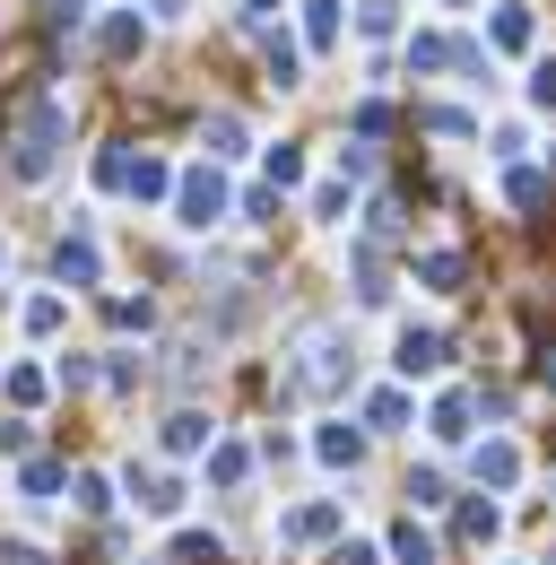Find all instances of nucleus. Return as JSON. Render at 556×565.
Instances as JSON below:
<instances>
[{
	"mask_svg": "<svg viewBox=\"0 0 556 565\" xmlns=\"http://www.w3.org/2000/svg\"><path fill=\"white\" fill-rule=\"evenodd\" d=\"M62 140H70V105L62 96H35V105L18 114V131H9V174H18V183H44L53 157H62Z\"/></svg>",
	"mask_w": 556,
	"mask_h": 565,
	"instance_id": "1",
	"label": "nucleus"
},
{
	"mask_svg": "<svg viewBox=\"0 0 556 565\" xmlns=\"http://www.w3.org/2000/svg\"><path fill=\"white\" fill-rule=\"evenodd\" d=\"M348 374H356V340H348V331H313V340H304V365L287 374V392H340Z\"/></svg>",
	"mask_w": 556,
	"mask_h": 565,
	"instance_id": "2",
	"label": "nucleus"
},
{
	"mask_svg": "<svg viewBox=\"0 0 556 565\" xmlns=\"http://www.w3.org/2000/svg\"><path fill=\"white\" fill-rule=\"evenodd\" d=\"M340 522H348L340 495H313V504L278 513V540H287V548H322V540H340Z\"/></svg>",
	"mask_w": 556,
	"mask_h": 565,
	"instance_id": "3",
	"label": "nucleus"
},
{
	"mask_svg": "<svg viewBox=\"0 0 556 565\" xmlns=\"http://www.w3.org/2000/svg\"><path fill=\"white\" fill-rule=\"evenodd\" d=\"M226 210H235V201H226V183H217L209 166H192V174H174V217H183V226H217Z\"/></svg>",
	"mask_w": 556,
	"mask_h": 565,
	"instance_id": "4",
	"label": "nucleus"
},
{
	"mask_svg": "<svg viewBox=\"0 0 556 565\" xmlns=\"http://www.w3.org/2000/svg\"><path fill=\"white\" fill-rule=\"evenodd\" d=\"M470 470H479V488H487V495L522 488V444H504V435H495V444H479V452H470Z\"/></svg>",
	"mask_w": 556,
	"mask_h": 565,
	"instance_id": "5",
	"label": "nucleus"
},
{
	"mask_svg": "<svg viewBox=\"0 0 556 565\" xmlns=\"http://www.w3.org/2000/svg\"><path fill=\"white\" fill-rule=\"evenodd\" d=\"M313 461H322V470H356V461H365V435L340 426V418H322L313 426Z\"/></svg>",
	"mask_w": 556,
	"mask_h": 565,
	"instance_id": "6",
	"label": "nucleus"
},
{
	"mask_svg": "<svg viewBox=\"0 0 556 565\" xmlns=\"http://www.w3.org/2000/svg\"><path fill=\"white\" fill-rule=\"evenodd\" d=\"M244 479H253V444H244V435H217V444H209V488H244Z\"/></svg>",
	"mask_w": 556,
	"mask_h": 565,
	"instance_id": "7",
	"label": "nucleus"
},
{
	"mask_svg": "<svg viewBox=\"0 0 556 565\" xmlns=\"http://www.w3.org/2000/svg\"><path fill=\"white\" fill-rule=\"evenodd\" d=\"M392 365H400L409 383H417V374H443V331H417V322H409L400 349H392Z\"/></svg>",
	"mask_w": 556,
	"mask_h": 565,
	"instance_id": "8",
	"label": "nucleus"
},
{
	"mask_svg": "<svg viewBox=\"0 0 556 565\" xmlns=\"http://www.w3.org/2000/svg\"><path fill=\"white\" fill-rule=\"evenodd\" d=\"M122 192H131V201H174V166H165V157H148V148H139L131 166H122Z\"/></svg>",
	"mask_w": 556,
	"mask_h": 565,
	"instance_id": "9",
	"label": "nucleus"
},
{
	"mask_svg": "<svg viewBox=\"0 0 556 565\" xmlns=\"http://www.w3.org/2000/svg\"><path fill=\"white\" fill-rule=\"evenodd\" d=\"M157 444H165L174 461H192V452H209V444H217V426H209L201 409H174V418H165V435H157Z\"/></svg>",
	"mask_w": 556,
	"mask_h": 565,
	"instance_id": "10",
	"label": "nucleus"
},
{
	"mask_svg": "<svg viewBox=\"0 0 556 565\" xmlns=\"http://www.w3.org/2000/svg\"><path fill=\"white\" fill-rule=\"evenodd\" d=\"M131 488H139V513H148V522H174V513H183V479H165V470H148Z\"/></svg>",
	"mask_w": 556,
	"mask_h": 565,
	"instance_id": "11",
	"label": "nucleus"
},
{
	"mask_svg": "<svg viewBox=\"0 0 556 565\" xmlns=\"http://www.w3.org/2000/svg\"><path fill=\"white\" fill-rule=\"evenodd\" d=\"M435 557H443V548H435V531H426L417 513H409V522H392V565H435Z\"/></svg>",
	"mask_w": 556,
	"mask_h": 565,
	"instance_id": "12",
	"label": "nucleus"
},
{
	"mask_svg": "<svg viewBox=\"0 0 556 565\" xmlns=\"http://www.w3.org/2000/svg\"><path fill=\"white\" fill-rule=\"evenodd\" d=\"M53 262H62V279H78V287L105 279V253H96L87 235H62V253H53Z\"/></svg>",
	"mask_w": 556,
	"mask_h": 565,
	"instance_id": "13",
	"label": "nucleus"
},
{
	"mask_svg": "<svg viewBox=\"0 0 556 565\" xmlns=\"http://www.w3.org/2000/svg\"><path fill=\"white\" fill-rule=\"evenodd\" d=\"M487 35H495L504 53H531V35H539V26H531V9H522V0H504V9L487 18Z\"/></svg>",
	"mask_w": 556,
	"mask_h": 565,
	"instance_id": "14",
	"label": "nucleus"
},
{
	"mask_svg": "<svg viewBox=\"0 0 556 565\" xmlns=\"http://www.w3.org/2000/svg\"><path fill=\"white\" fill-rule=\"evenodd\" d=\"M426 426H435V444H461V435H470V392H443Z\"/></svg>",
	"mask_w": 556,
	"mask_h": 565,
	"instance_id": "15",
	"label": "nucleus"
},
{
	"mask_svg": "<svg viewBox=\"0 0 556 565\" xmlns=\"http://www.w3.org/2000/svg\"><path fill=\"white\" fill-rule=\"evenodd\" d=\"M495 531H504V504H495V495H470V504H461V540H495Z\"/></svg>",
	"mask_w": 556,
	"mask_h": 565,
	"instance_id": "16",
	"label": "nucleus"
},
{
	"mask_svg": "<svg viewBox=\"0 0 556 565\" xmlns=\"http://www.w3.org/2000/svg\"><path fill=\"white\" fill-rule=\"evenodd\" d=\"M201 148H209V157H244V114H209Z\"/></svg>",
	"mask_w": 556,
	"mask_h": 565,
	"instance_id": "17",
	"label": "nucleus"
},
{
	"mask_svg": "<svg viewBox=\"0 0 556 565\" xmlns=\"http://www.w3.org/2000/svg\"><path fill=\"white\" fill-rule=\"evenodd\" d=\"M304 44H313V53L340 44V0H304Z\"/></svg>",
	"mask_w": 556,
	"mask_h": 565,
	"instance_id": "18",
	"label": "nucleus"
},
{
	"mask_svg": "<svg viewBox=\"0 0 556 565\" xmlns=\"http://www.w3.org/2000/svg\"><path fill=\"white\" fill-rule=\"evenodd\" d=\"M139 44H148V26H139V9H114V18H105V53L122 62V53H139Z\"/></svg>",
	"mask_w": 556,
	"mask_h": 565,
	"instance_id": "19",
	"label": "nucleus"
},
{
	"mask_svg": "<svg viewBox=\"0 0 556 565\" xmlns=\"http://www.w3.org/2000/svg\"><path fill=\"white\" fill-rule=\"evenodd\" d=\"M18 495H26V504H53V495H62V461H26V470H18Z\"/></svg>",
	"mask_w": 556,
	"mask_h": 565,
	"instance_id": "20",
	"label": "nucleus"
},
{
	"mask_svg": "<svg viewBox=\"0 0 556 565\" xmlns=\"http://www.w3.org/2000/svg\"><path fill=\"white\" fill-rule=\"evenodd\" d=\"M70 504H78V513H114V479H105V470H78V479H70Z\"/></svg>",
	"mask_w": 556,
	"mask_h": 565,
	"instance_id": "21",
	"label": "nucleus"
},
{
	"mask_svg": "<svg viewBox=\"0 0 556 565\" xmlns=\"http://www.w3.org/2000/svg\"><path fill=\"white\" fill-rule=\"evenodd\" d=\"M365 426H383V435H392V426H409V392H400V383H392V392H374V401H365Z\"/></svg>",
	"mask_w": 556,
	"mask_h": 565,
	"instance_id": "22",
	"label": "nucleus"
},
{
	"mask_svg": "<svg viewBox=\"0 0 556 565\" xmlns=\"http://www.w3.org/2000/svg\"><path fill=\"white\" fill-rule=\"evenodd\" d=\"M504 201H513V210H539V201H548V174L513 166V174H504Z\"/></svg>",
	"mask_w": 556,
	"mask_h": 565,
	"instance_id": "23",
	"label": "nucleus"
},
{
	"mask_svg": "<svg viewBox=\"0 0 556 565\" xmlns=\"http://www.w3.org/2000/svg\"><path fill=\"white\" fill-rule=\"evenodd\" d=\"M62 322H70V305H62V296H26V331H35V340H53Z\"/></svg>",
	"mask_w": 556,
	"mask_h": 565,
	"instance_id": "24",
	"label": "nucleus"
},
{
	"mask_svg": "<svg viewBox=\"0 0 556 565\" xmlns=\"http://www.w3.org/2000/svg\"><path fill=\"white\" fill-rule=\"evenodd\" d=\"M44 392H53V383H44V365H9V401H18V409H35Z\"/></svg>",
	"mask_w": 556,
	"mask_h": 565,
	"instance_id": "25",
	"label": "nucleus"
},
{
	"mask_svg": "<svg viewBox=\"0 0 556 565\" xmlns=\"http://www.w3.org/2000/svg\"><path fill=\"white\" fill-rule=\"evenodd\" d=\"M400 26V0H356V35H392Z\"/></svg>",
	"mask_w": 556,
	"mask_h": 565,
	"instance_id": "26",
	"label": "nucleus"
},
{
	"mask_svg": "<svg viewBox=\"0 0 556 565\" xmlns=\"http://www.w3.org/2000/svg\"><path fill=\"white\" fill-rule=\"evenodd\" d=\"M296 71H304V62H296V44L270 35V87H296Z\"/></svg>",
	"mask_w": 556,
	"mask_h": 565,
	"instance_id": "27",
	"label": "nucleus"
},
{
	"mask_svg": "<svg viewBox=\"0 0 556 565\" xmlns=\"http://www.w3.org/2000/svg\"><path fill=\"white\" fill-rule=\"evenodd\" d=\"M443 62H452V44H443V35H417V44H409V71H443Z\"/></svg>",
	"mask_w": 556,
	"mask_h": 565,
	"instance_id": "28",
	"label": "nucleus"
},
{
	"mask_svg": "<svg viewBox=\"0 0 556 565\" xmlns=\"http://www.w3.org/2000/svg\"><path fill=\"white\" fill-rule=\"evenodd\" d=\"M417 279H426V287H452V279H461V253H426Z\"/></svg>",
	"mask_w": 556,
	"mask_h": 565,
	"instance_id": "29",
	"label": "nucleus"
},
{
	"mask_svg": "<svg viewBox=\"0 0 556 565\" xmlns=\"http://www.w3.org/2000/svg\"><path fill=\"white\" fill-rule=\"evenodd\" d=\"M287 183H304V157H296V148H270V192H287Z\"/></svg>",
	"mask_w": 556,
	"mask_h": 565,
	"instance_id": "30",
	"label": "nucleus"
},
{
	"mask_svg": "<svg viewBox=\"0 0 556 565\" xmlns=\"http://www.w3.org/2000/svg\"><path fill=\"white\" fill-rule=\"evenodd\" d=\"M374 131H392V105H383V96H365V105H356V140H374Z\"/></svg>",
	"mask_w": 556,
	"mask_h": 565,
	"instance_id": "31",
	"label": "nucleus"
},
{
	"mask_svg": "<svg viewBox=\"0 0 556 565\" xmlns=\"http://www.w3.org/2000/svg\"><path fill=\"white\" fill-rule=\"evenodd\" d=\"M114 322H122V331H148L157 313H148V296H114Z\"/></svg>",
	"mask_w": 556,
	"mask_h": 565,
	"instance_id": "32",
	"label": "nucleus"
},
{
	"mask_svg": "<svg viewBox=\"0 0 556 565\" xmlns=\"http://www.w3.org/2000/svg\"><path fill=\"white\" fill-rule=\"evenodd\" d=\"M244 226H278V192H244Z\"/></svg>",
	"mask_w": 556,
	"mask_h": 565,
	"instance_id": "33",
	"label": "nucleus"
},
{
	"mask_svg": "<svg viewBox=\"0 0 556 565\" xmlns=\"http://www.w3.org/2000/svg\"><path fill=\"white\" fill-rule=\"evenodd\" d=\"M174 565H217V540H201V531H192V540H174Z\"/></svg>",
	"mask_w": 556,
	"mask_h": 565,
	"instance_id": "34",
	"label": "nucleus"
},
{
	"mask_svg": "<svg viewBox=\"0 0 556 565\" xmlns=\"http://www.w3.org/2000/svg\"><path fill=\"white\" fill-rule=\"evenodd\" d=\"M531 105H539V114H556V62H539V71H531Z\"/></svg>",
	"mask_w": 556,
	"mask_h": 565,
	"instance_id": "35",
	"label": "nucleus"
},
{
	"mask_svg": "<svg viewBox=\"0 0 556 565\" xmlns=\"http://www.w3.org/2000/svg\"><path fill=\"white\" fill-rule=\"evenodd\" d=\"M0 565H44V548H35V540H9V548H0Z\"/></svg>",
	"mask_w": 556,
	"mask_h": 565,
	"instance_id": "36",
	"label": "nucleus"
},
{
	"mask_svg": "<svg viewBox=\"0 0 556 565\" xmlns=\"http://www.w3.org/2000/svg\"><path fill=\"white\" fill-rule=\"evenodd\" d=\"M340 565H383V557H374L365 540H348V548H340Z\"/></svg>",
	"mask_w": 556,
	"mask_h": 565,
	"instance_id": "37",
	"label": "nucleus"
},
{
	"mask_svg": "<svg viewBox=\"0 0 556 565\" xmlns=\"http://www.w3.org/2000/svg\"><path fill=\"white\" fill-rule=\"evenodd\" d=\"M270 9H287V0H244V18H270Z\"/></svg>",
	"mask_w": 556,
	"mask_h": 565,
	"instance_id": "38",
	"label": "nucleus"
},
{
	"mask_svg": "<svg viewBox=\"0 0 556 565\" xmlns=\"http://www.w3.org/2000/svg\"><path fill=\"white\" fill-rule=\"evenodd\" d=\"M0 262H9V253H0Z\"/></svg>",
	"mask_w": 556,
	"mask_h": 565,
	"instance_id": "39",
	"label": "nucleus"
},
{
	"mask_svg": "<svg viewBox=\"0 0 556 565\" xmlns=\"http://www.w3.org/2000/svg\"><path fill=\"white\" fill-rule=\"evenodd\" d=\"M548 565H556V557H548Z\"/></svg>",
	"mask_w": 556,
	"mask_h": 565,
	"instance_id": "40",
	"label": "nucleus"
}]
</instances>
